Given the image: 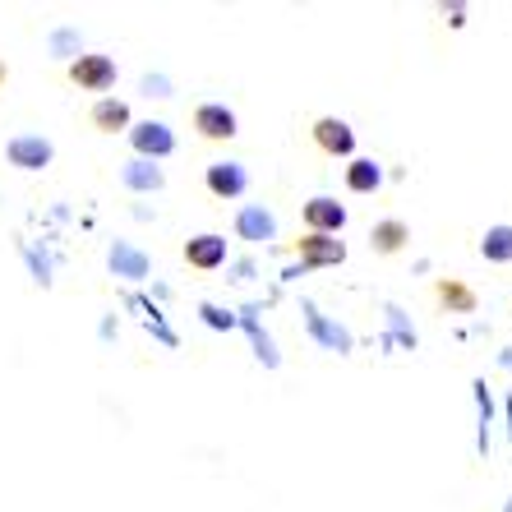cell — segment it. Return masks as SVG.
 Returning a JSON list of instances; mask_svg holds the SVG:
<instances>
[{
    "label": "cell",
    "mask_w": 512,
    "mask_h": 512,
    "mask_svg": "<svg viewBox=\"0 0 512 512\" xmlns=\"http://www.w3.org/2000/svg\"><path fill=\"white\" fill-rule=\"evenodd\" d=\"M47 51H51L56 60H79V56H84V33H79V28H70V24L51 28Z\"/></svg>",
    "instance_id": "ffe728a7"
},
{
    "label": "cell",
    "mask_w": 512,
    "mask_h": 512,
    "mask_svg": "<svg viewBox=\"0 0 512 512\" xmlns=\"http://www.w3.org/2000/svg\"><path fill=\"white\" fill-rule=\"evenodd\" d=\"M296 259L305 273H310V268H337V263H346V240L305 231V236L296 240Z\"/></svg>",
    "instance_id": "9c48e42d"
},
{
    "label": "cell",
    "mask_w": 512,
    "mask_h": 512,
    "mask_svg": "<svg viewBox=\"0 0 512 512\" xmlns=\"http://www.w3.org/2000/svg\"><path fill=\"white\" fill-rule=\"evenodd\" d=\"M194 130H199L203 139L222 143V139H236L240 134V120L227 102H199V107H194Z\"/></svg>",
    "instance_id": "7c38bea8"
},
{
    "label": "cell",
    "mask_w": 512,
    "mask_h": 512,
    "mask_svg": "<svg viewBox=\"0 0 512 512\" xmlns=\"http://www.w3.org/2000/svg\"><path fill=\"white\" fill-rule=\"evenodd\" d=\"M19 250H24V263H28V273H33V282L42 286V291H47L51 282H56V259H51V250H42V245H19Z\"/></svg>",
    "instance_id": "7402d4cb"
},
{
    "label": "cell",
    "mask_w": 512,
    "mask_h": 512,
    "mask_svg": "<svg viewBox=\"0 0 512 512\" xmlns=\"http://www.w3.org/2000/svg\"><path fill=\"white\" fill-rule=\"evenodd\" d=\"M5 74H10V70H5V60H0V84H5Z\"/></svg>",
    "instance_id": "f1b7e54d"
},
{
    "label": "cell",
    "mask_w": 512,
    "mask_h": 512,
    "mask_svg": "<svg viewBox=\"0 0 512 512\" xmlns=\"http://www.w3.org/2000/svg\"><path fill=\"white\" fill-rule=\"evenodd\" d=\"M434 296H439L443 310H453V314H471V310H476V291H471V286H462V282H453V277L434 286Z\"/></svg>",
    "instance_id": "44dd1931"
},
{
    "label": "cell",
    "mask_w": 512,
    "mask_h": 512,
    "mask_svg": "<svg viewBox=\"0 0 512 512\" xmlns=\"http://www.w3.org/2000/svg\"><path fill=\"white\" fill-rule=\"evenodd\" d=\"M236 319H240V328H245V337H250V346H254V356H259L263 370H277V365H282V351H277L273 333H268V328L259 323V305H245V310H236Z\"/></svg>",
    "instance_id": "4fadbf2b"
},
{
    "label": "cell",
    "mask_w": 512,
    "mask_h": 512,
    "mask_svg": "<svg viewBox=\"0 0 512 512\" xmlns=\"http://www.w3.org/2000/svg\"><path fill=\"white\" fill-rule=\"evenodd\" d=\"M310 134H314V143H319V153H328V157H356V130L346 125L342 116H319L310 125Z\"/></svg>",
    "instance_id": "30bf717a"
},
{
    "label": "cell",
    "mask_w": 512,
    "mask_h": 512,
    "mask_svg": "<svg viewBox=\"0 0 512 512\" xmlns=\"http://www.w3.org/2000/svg\"><path fill=\"white\" fill-rule=\"evenodd\" d=\"M199 319L213 328V333H231V328H240L236 310H222V305H213V300H203L199 305Z\"/></svg>",
    "instance_id": "cb8c5ba5"
},
{
    "label": "cell",
    "mask_w": 512,
    "mask_h": 512,
    "mask_svg": "<svg viewBox=\"0 0 512 512\" xmlns=\"http://www.w3.org/2000/svg\"><path fill=\"white\" fill-rule=\"evenodd\" d=\"M227 277H231L236 286H245V282H254V277H259V263H254L250 254H245V259H231V263H227Z\"/></svg>",
    "instance_id": "4316f807"
},
{
    "label": "cell",
    "mask_w": 512,
    "mask_h": 512,
    "mask_svg": "<svg viewBox=\"0 0 512 512\" xmlns=\"http://www.w3.org/2000/svg\"><path fill=\"white\" fill-rule=\"evenodd\" d=\"M125 139H130L134 157H143V162H167L176 153V130L167 120H134Z\"/></svg>",
    "instance_id": "3957f363"
},
{
    "label": "cell",
    "mask_w": 512,
    "mask_h": 512,
    "mask_svg": "<svg viewBox=\"0 0 512 512\" xmlns=\"http://www.w3.org/2000/svg\"><path fill=\"white\" fill-rule=\"evenodd\" d=\"M116 79H120L116 60L102 56V51H84L79 60H70V84L79 88V93H102V97H111Z\"/></svg>",
    "instance_id": "7a4b0ae2"
},
{
    "label": "cell",
    "mask_w": 512,
    "mask_h": 512,
    "mask_svg": "<svg viewBox=\"0 0 512 512\" xmlns=\"http://www.w3.org/2000/svg\"><path fill=\"white\" fill-rule=\"evenodd\" d=\"M480 254H485V263H512V227L508 222H494V227L480 236Z\"/></svg>",
    "instance_id": "ac0fdd59"
},
{
    "label": "cell",
    "mask_w": 512,
    "mask_h": 512,
    "mask_svg": "<svg viewBox=\"0 0 512 512\" xmlns=\"http://www.w3.org/2000/svg\"><path fill=\"white\" fill-rule=\"evenodd\" d=\"M406 240H411V227H406L402 217H383L370 227V250L374 254H402Z\"/></svg>",
    "instance_id": "e0dca14e"
},
{
    "label": "cell",
    "mask_w": 512,
    "mask_h": 512,
    "mask_svg": "<svg viewBox=\"0 0 512 512\" xmlns=\"http://www.w3.org/2000/svg\"><path fill=\"white\" fill-rule=\"evenodd\" d=\"M185 263L199 268V273H217L231 263V250H227V236L222 231H199V236L185 240Z\"/></svg>",
    "instance_id": "52a82bcc"
},
{
    "label": "cell",
    "mask_w": 512,
    "mask_h": 512,
    "mask_svg": "<svg viewBox=\"0 0 512 512\" xmlns=\"http://www.w3.org/2000/svg\"><path fill=\"white\" fill-rule=\"evenodd\" d=\"M139 93L143 97H176V84H171L167 74H143V79H139Z\"/></svg>",
    "instance_id": "484cf974"
},
{
    "label": "cell",
    "mask_w": 512,
    "mask_h": 512,
    "mask_svg": "<svg viewBox=\"0 0 512 512\" xmlns=\"http://www.w3.org/2000/svg\"><path fill=\"white\" fill-rule=\"evenodd\" d=\"M476 402H480V453L489 448V420H494V402H489L485 379H476Z\"/></svg>",
    "instance_id": "d4e9b609"
},
{
    "label": "cell",
    "mask_w": 512,
    "mask_h": 512,
    "mask_svg": "<svg viewBox=\"0 0 512 512\" xmlns=\"http://www.w3.org/2000/svg\"><path fill=\"white\" fill-rule=\"evenodd\" d=\"M107 268L111 277H120V282H148V273H153V259L139 250V245H130V240H111L107 250Z\"/></svg>",
    "instance_id": "8fae6325"
},
{
    "label": "cell",
    "mask_w": 512,
    "mask_h": 512,
    "mask_svg": "<svg viewBox=\"0 0 512 512\" xmlns=\"http://www.w3.org/2000/svg\"><path fill=\"white\" fill-rule=\"evenodd\" d=\"M203 185H208V194L213 199H245V190H250V171H245V162H208V171H203Z\"/></svg>",
    "instance_id": "ba28073f"
},
{
    "label": "cell",
    "mask_w": 512,
    "mask_h": 512,
    "mask_svg": "<svg viewBox=\"0 0 512 512\" xmlns=\"http://www.w3.org/2000/svg\"><path fill=\"white\" fill-rule=\"evenodd\" d=\"M5 162L14 171H47L56 162V143L47 134H10L5 143Z\"/></svg>",
    "instance_id": "277c9868"
},
{
    "label": "cell",
    "mask_w": 512,
    "mask_h": 512,
    "mask_svg": "<svg viewBox=\"0 0 512 512\" xmlns=\"http://www.w3.org/2000/svg\"><path fill=\"white\" fill-rule=\"evenodd\" d=\"M125 305H130V310H143V323L153 328L157 342H162V346H176V333L167 328V319H162V310H157L153 300H148V296H125Z\"/></svg>",
    "instance_id": "603a6c76"
},
{
    "label": "cell",
    "mask_w": 512,
    "mask_h": 512,
    "mask_svg": "<svg viewBox=\"0 0 512 512\" xmlns=\"http://www.w3.org/2000/svg\"><path fill=\"white\" fill-rule=\"evenodd\" d=\"M120 185L130 194H157L167 185V171L157 167V162H143V157H130V162H120Z\"/></svg>",
    "instance_id": "9a60e30c"
},
{
    "label": "cell",
    "mask_w": 512,
    "mask_h": 512,
    "mask_svg": "<svg viewBox=\"0 0 512 512\" xmlns=\"http://www.w3.org/2000/svg\"><path fill=\"white\" fill-rule=\"evenodd\" d=\"M300 314H305V333H310L314 346H323V351H333V356H351L356 351V337H351V328L337 319H328V314L314 305V300H300Z\"/></svg>",
    "instance_id": "6da1fadb"
},
{
    "label": "cell",
    "mask_w": 512,
    "mask_h": 512,
    "mask_svg": "<svg viewBox=\"0 0 512 512\" xmlns=\"http://www.w3.org/2000/svg\"><path fill=\"white\" fill-rule=\"evenodd\" d=\"M383 314H388V333H383V346H393V342H402L406 351H416L420 346V337H416V328H411V319L402 314V305H383Z\"/></svg>",
    "instance_id": "d6986e66"
},
{
    "label": "cell",
    "mask_w": 512,
    "mask_h": 512,
    "mask_svg": "<svg viewBox=\"0 0 512 512\" xmlns=\"http://www.w3.org/2000/svg\"><path fill=\"white\" fill-rule=\"evenodd\" d=\"M346 203H337L333 194H314V199L300 203V222H305V231H314V236H342L346 231Z\"/></svg>",
    "instance_id": "5b68a950"
},
{
    "label": "cell",
    "mask_w": 512,
    "mask_h": 512,
    "mask_svg": "<svg viewBox=\"0 0 512 512\" xmlns=\"http://www.w3.org/2000/svg\"><path fill=\"white\" fill-rule=\"evenodd\" d=\"M88 120H93V130H102V134H130L134 111H130L125 97H97L93 111H88Z\"/></svg>",
    "instance_id": "5bb4252c"
},
{
    "label": "cell",
    "mask_w": 512,
    "mask_h": 512,
    "mask_svg": "<svg viewBox=\"0 0 512 512\" xmlns=\"http://www.w3.org/2000/svg\"><path fill=\"white\" fill-rule=\"evenodd\" d=\"M342 180H346V190L351 194H379L383 190V167L374 162V157H351L346 171H342Z\"/></svg>",
    "instance_id": "2e32d148"
},
{
    "label": "cell",
    "mask_w": 512,
    "mask_h": 512,
    "mask_svg": "<svg viewBox=\"0 0 512 512\" xmlns=\"http://www.w3.org/2000/svg\"><path fill=\"white\" fill-rule=\"evenodd\" d=\"M300 277H305V268H300V263H286V268H282V282H300Z\"/></svg>",
    "instance_id": "83f0119b"
},
{
    "label": "cell",
    "mask_w": 512,
    "mask_h": 512,
    "mask_svg": "<svg viewBox=\"0 0 512 512\" xmlns=\"http://www.w3.org/2000/svg\"><path fill=\"white\" fill-rule=\"evenodd\" d=\"M231 231H236V240H245V245H273L277 240V213L273 208H263V203H240Z\"/></svg>",
    "instance_id": "8992f818"
}]
</instances>
